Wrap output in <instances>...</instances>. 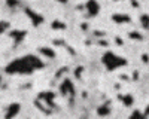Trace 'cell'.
<instances>
[{
    "label": "cell",
    "mask_w": 149,
    "mask_h": 119,
    "mask_svg": "<svg viewBox=\"0 0 149 119\" xmlns=\"http://www.w3.org/2000/svg\"><path fill=\"white\" fill-rule=\"evenodd\" d=\"M43 67H45V61H42V58L33 54H29L10 61L6 66L5 71L8 75H31L33 71L40 70Z\"/></svg>",
    "instance_id": "cell-1"
},
{
    "label": "cell",
    "mask_w": 149,
    "mask_h": 119,
    "mask_svg": "<svg viewBox=\"0 0 149 119\" xmlns=\"http://www.w3.org/2000/svg\"><path fill=\"white\" fill-rule=\"evenodd\" d=\"M102 63H103V66L107 71H113V70L122 68V67H125L128 64V61L124 57L112 52V51H106L102 55Z\"/></svg>",
    "instance_id": "cell-2"
},
{
    "label": "cell",
    "mask_w": 149,
    "mask_h": 119,
    "mask_svg": "<svg viewBox=\"0 0 149 119\" xmlns=\"http://www.w3.org/2000/svg\"><path fill=\"white\" fill-rule=\"evenodd\" d=\"M24 14L29 17V19H30L31 24H33V27H39L40 24L45 22V18H43L40 14H37L36 10H33L31 8H24Z\"/></svg>",
    "instance_id": "cell-3"
},
{
    "label": "cell",
    "mask_w": 149,
    "mask_h": 119,
    "mask_svg": "<svg viewBox=\"0 0 149 119\" xmlns=\"http://www.w3.org/2000/svg\"><path fill=\"white\" fill-rule=\"evenodd\" d=\"M60 94L64 95V97H73L74 95V85L69 77H66L60 83Z\"/></svg>",
    "instance_id": "cell-4"
},
{
    "label": "cell",
    "mask_w": 149,
    "mask_h": 119,
    "mask_svg": "<svg viewBox=\"0 0 149 119\" xmlns=\"http://www.w3.org/2000/svg\"><path fill=\"white\" fill-rule=\"evenodd\" d=\"M8 34H9V37L12 39V42H14V46H18L24 39H26L27 31H26V30L15 28V30H9V31H8Z\"/></svg>",
    "instance_id": "cell-5"
},
{
    "label": "cell",
    "mask_w": 149,
    "mask_h": 119,
    "mask_svg": "<svg viewBox=\"0 0 149 119\" xmlns=\"http://www.w3.org/2000/svg\"><path fill=\"white\" fill-rule=\"evenodd\" d=\"M37 98L42 100L49 109H55V104H54V98H55V94L52 91H43L37 94Z\"/></svg>",
    "instance_id": "cell-6"
},
{
    "label": "cell",
    "mask_w": 149,
    "mask_h": 119,
    "mask_svg": "<svg viewBox=\"0 0 149 119\" xmlns=\"http://www.w3.org/2000/svg\"><path fill=\"white\" fill-rule=\"evenodd\" d=\"M85 9H86V15L90 18H94L98 15V12H100V3L97 2V0H88L85 5Z\"/></svg>",
    "instance_id": "cell-7"
},
{
    "label": "cell",
    "mask_w": 149,
    "mask_h": 119,
    "mask_svg": "<svg viewBox=\"0 0 149 119\" xmlns=\"http://www.w3.org/2000/svg\"><path fill=\"white\" fill-rule=\"evenodd\" d=\"M19 112H21V104H19V103H10V104L6 107L5 118H15Z\"/></svg>",
    "instance_id": "cell-8"
},
{
    "label": "cell",
    "mask_w": 149,
    "mask_h": 119,
    "mask_svg": "<svg viewBox=\"0 0 149 119\" xmlns=\"http://www.w3.org/2000/svg\"><path fill=\"white\" fill-rule=\"evenodd\" d=\"M39 52H40L45 58H49V59H52V58L57 57L55 49H52V48H49V46H40V48H39Z\"/></svg>",
    "instance_id": "cell-9"
},
{
    "label": "cell",
    "mask_w": 149,
    "mask_h": 119,
    "mask_svg": "<svg viewBox=\"0 0 149 119\" xmlns=\"http://www.w3.org/2000/svg\"><path fill=\"white\" fill-rule=\"evenodd\" d=\"M112 21L116 24H128V22H131V18L125 14H113L112 15Z\"/></svg>",
    "instance_id": "cell-10"
},
{
    "label": "cell",
    "mask_w": 149,
    "mask_h": 119,
    "mask_svg": "<svg viewBox=\"0 0 149 119\" xmlns=\"http://www.w3.org/2000/svg\"><path fill=\"white\" fill-rule=\"evenodd\" d=\"M118 98L122 101V104L125 106V107H130V106H133V103H134L133 95H118Z\"/></svg>",
    "instance_id": "cell-11"
},
{
    "label": "cell",
    "mask_w": 149,
    "mask_h": 119,
    "mask_svg": "<svg viewBox=\"0 0 149 119\" xmlns=\"http://www.w3.org/2000/svg\"><path fill=\"white\" fill-rule=\"evenodd\" d=\"M139 21H140L142 28L149 30V15H148V14H142V15L139 17Z\"/></svg>",
    "instance_id": "cell-12"
},
{
    "label": "cell",
    "mask_w": 149,
    "mask_h": 119,
    "mask_svg": "<svg viewBox=\"0 0 149 119\" xmlns=\"http://www.w3.org/2000/svg\"><path fill=\"white\" fill-rule=\"evenodd\" d=\"M10 30V22L9 21H0V34H5Z\"/></svg>",
    "instance_id": "cell-13"
},
{
    "label": "cell",
    "mask_w": 149,
    "mask_h": 119,
    "mask_svg": "<svg viewBox=\"0 0 149 119\" xmlns=\"http://www.w3.org/2000/svg\"><path fill=\"white\" fill-rule=\"evenodd\" d=\"M51 28H52V30H66V24L55 19V21L51 22Z\"/></svg>",
    "instance_id": "cell-14"
},
{
    "label": "cell",
    "mask_w": 149,
    "mask_h": 119,
    "mask_svg": "<svg viewBox=\"0 0 149 119\" xmlns=\"http://www.w3.org/2000/svg\"><path fill=\"white\" fill-rule=\"evenodd\" d=\"M97 112H98V115H100V116H107V115L110 113V110H109V104H103V106H100Z\"/></svg>",
    "instance_id": "cell-15"
},
{
    "label": "cell",
    "mask_w": 149,
    "mask_h": 119,
    "mask_svg": "<svg viewBox=\"0 0 149 119\" xmlns=\"http://www.w3.org/2000/svg\"><path fill=\"white\" fill-rule=\"evenodd\" d=\"M6 5H8V8H10V9H15V8L19 6V2H18V0H6Z\"/></svg>",
    "instance_id": "cell-16"
},
{
    "label": "cell",
    "mask_w": 149,
    "mask_h": 119,
    "mask_svg": "<svg viewBox=\"0 0 149 119\" xmlns=\"http://www.w3.org/2000/svg\"><path fill=\"white\" fill-rule=\"evenodd\" d=\"M128 36L131 39H134V40H142L143 39V36L140 33H137V31H131V33H128Z\"/></svg>",
    "instance_id": "cell-17"
},
{
    "label": "cell",
    "mask_w": 149,
    "mask_h": 119,
    "mask_svg": "<svg viewBox=\"0 0 149 119\" xmlns=\"http://www.w3.org/2000/svg\"><path fill=\"white\" fill-rule=\"evenodd\" d=\"M130 118H145V113H142L140 110H134V112L130 115Z\"/></svg>",
    "instance_id": "cell-18"
},
{
    "label": "cell",
    "mask_w": 149,
    "mask_h": 119,
    "mask_svg": "<svg viewBox=\"0 0 149 119\" xmlns=\"http://www.w3.org/2000/svg\"><path fill=\"white\" fill-rule=\"evenodd\" d=\"M81 73H82V67H78V68H76V76L79 77V76H81Z\"/></svg>",
    "instance_id": "cell-19"
},
{
    "label": "cell",
    "mask_w": 149,
    "mask_h": 119,
    "mask_svg": "<svg viewBox=\"0 0 149 119\" xmlns=\"http://www.w3.org/2000/svg\"><path fill=\"white\" fill-rule=\"evenodd\" d=\"M149 116V106L146 107V110H145V118H148Z\"/></svg>",
    "instance_id": "cell-20"
},
{
    "label": "cell",
    "mask_w": 149,
    "mask_h": 119,
    "mask_svg": "<svg viewBox=\"0 0 149 119\" xmlns=\"http://www.w3.org/2000/svg\"><path fill=\"white\" fill-rule=\"evenodd\" d=\"M57 2H58V3H61V5H64V3H67V2H69V0H57Z\"/></svg>",
    "instance_id": "cell-21"
},
{
    "label": "cell",
    "mask_w": 149,
    "mask_h": 119,
    "mask_svg": "<svg viewBox=\"0 0 149 119\" xmlns=\"http://www.w3.org/2000/svg\"><path fill=\"white\" fill-rule=\"evenodd\" d=\"M115 42H116V43H118V45H122V40H121V39H119V37H116V39H115Z\"/></svg>",
    "instance_id": "cell-22"
},
{
    "label": "cell",
    "mask_w": 149,
    "mask_h": 119,
    "mask_svg": "<svg viewBox=\"0 0 149 119\" xmlns=\"http://www.w3.org/2000/svg\"><path fill=\"white\" fill-rule=\"evenodd\" d=\"M0 85H2V76H0Z\"/></svg>",
    "instance_id": "cell-23"
}]
</instances>
